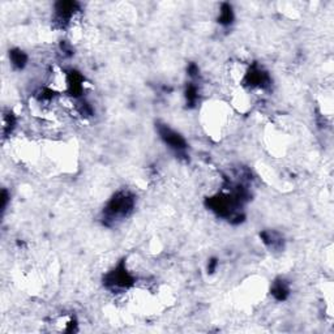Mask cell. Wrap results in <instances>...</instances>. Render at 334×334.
<instances>
[{
	"label": "cell",
	"mask_w": 334,
	"mask_h": 334,
	"mask_svg": "<svg viewBox=\"0 0 334 334\" xmlns=\"http://www.w3.org/2000/svg\"><path fill=\"white\" fill-rule=\"evenodd\" d=\"M10 61L15 69L21 71L28 64V55L20 49H15L10 51Z\"/></svg>",
	"instance_id": "277c9868"
},
{
	"label": "cell",
	"mask_w": 334,
	"mask_h": 334,
	"mask_svg": "<svg viewBox=\"0 0 334 334\" xmlns=\"http://www.w3.org/2000/svg\"><path fill=\"white\" fill-rule=\"evenodd\" d=\"M133 206H135V199L131 193L120 191L114 195L113 199H110L107 203V206L104 208V218L106 221L111 222L122 221L132 212Z\"/></svg>",
	"instance_id": "6da1fadb"
},
{
	"label": "cell",
	"mask_w": 334,
	"mask_h": 334,
	"mask_svg": "<svg viewBox=\"0 0 334 334\" xmlns=\"http://www.w3.org/2000/svg\"><path fill=\"white\" fill-rule=\"evenodd\" d=\"M16 127V117L12 111H8V113L3 114V135L4 137L7 136H11V133L13 132Z\"/></svg>",
	"instance_id": "8992f818"
},
{
	"label": "cell",
	"mask_w": 334,
	"mask_h": 334,
	"mask_svg": "<svg viewBox=\"0 0 334 334\" xmlns=\"http://www.w3.org/2000/svg\"><path fill=\"white\" fill-rule=\"evenodd\" d=\"M270 294L273 295L276 301H286L288 295H290V286H288V283L286 282L285 279H277L272 285Z\"/></svg>",
	"instance_id": "3957f363"
},
{
	"label": "cell",
	"mask_w": 334,
	"mask_h": 334,
	"mask_svg": "<svg viewBox=\"0 0 334 334\" xmlns=\"http://www.w3.org/2000/svg\"><path fill=\"white\" fill-rule=\"evenodd\" d=\"M234 21V12L230 4H222V8L219 11V17H218V22L225 26L233 24Z\"/></svg>",
	"instance_id": "5b68a950"
},
{
	"label": "cell",
	"mask_w": 334,
	"mask_h": 334,
	"mask_svg": "<svg viewBox=\"0 0 334 334\" xmlns=\"http://www.w3.org/2000/svg\"><path fill=\"white\" fill-rule=\"evenodd\" d=\"M158 133L160 137L162 138V141L165 142L170 149L175 152V153L181 154L187 149V142L183 138V136L179 135L178 132L167 127L166 124H158Z\"/></svg>",
	"instance_id": "7a4b0ae2"
}]
</instances>
